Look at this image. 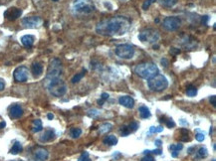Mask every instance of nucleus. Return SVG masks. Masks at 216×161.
I'll return each instance as SVG.
<instances>
[{
  "label": "nucleus",
  "mask_w": 216,
  "mask_h": 161,
  "mask_svg": "<svg viewBox=\"0 0 216 161\" xmlns=\"http://www.w3.org/2000/svg\"><path fill=\"white\" fill-rule=\"evenodd\" d=\"M135 48L130 44H122L116 47L115 53L117 57L124 59V60H130L135 56Z\"/></svg>",
  "instance_id": "6e6552de"
},
{
  "label": "nucleus",
  "mask_w": 216,
  "mask_h": 161,
  "mask_svg": "<svg viewBox=\"0 0 216 161\" xmlns=\"http://www.w3.org/2000/svg\"><path fill=\"white\" fill-rule=\"evenodd\" d=\"M210 103H211V104L214 107H216V96H212L211 98H210Z\"/></svg>",
  "instance_id": "37998d69"
},
{
  "label": "nucleus",
  "mask_w": 216,
  "mask_h": 161,
  "mask_svg": "<svg viewBox=\"0 0 216 161\" xmlns=\"http://www.w3.org/2000/svg\"><path fill=\"white\" fill-rule=\"evenodd\" d=\"M43 129V125H42V121L40 119H35L33 121V128L32 131L33 132H39Z\"/></svg>",
  "instance_id": "4be33fe9"
},
{
  "label": "nucleus",
  "mask_w": 216,
  "mask_h": 161,
  "mask_svg": "<svg viewBox=\"0 0 216 161\" xmlns=\"http://www.w3.org/2000/svg\"><path fill=\"white\" fill-rule=\"evenodd\" d=\"M53 1H58V0H53Z\"/></svg>",
  "instance_id": "603ef678"
},
{
  "label": "nucleus",
  "mask_w": 216,
  "mask_h": 161,
  "mask_svg": "<svg viewBox=\"0 0 216 161\" xmlns=\"http://www.w3.org/2000/svg\"><path fill=\"white\" fill-rule=\"evenodd\" d=\"M181 20L176 16H168L162 22V27L167 31H176L180 27Z\"/></svg>",
  "instance_id": "9d476101"
},
{
  "label": "nucleus",
  "mask_w": 216,
  "mask_h": 161,
  "mask_svg": "<svg viewBox=\"0 0 216 161\" xmlns=\"http://www.w3.org/2000/svg\"><path fill=\"white\" fill-rule=\"evenodd\" d=\"M104 5H105L106 7H108V6H109V7H110V10H112V9H113V6H112L111 4H110V3L105 2V3H104Z\"/></svg>",
  "instance_id": "09e8293b"
},
{
  "label": "nucleus",
  "mask_w": 216,
  "mask_h": 161,
  "mask_svg": "<svg viewBox=\"0 0 216 161\" xmlns=\"http://www.w3.org/2000/svg\"><path fill=\"white\" fill-rule=\"evenodd\" d=\"M35 41V37L33 35H24L21 37V43L26 48H31Z\"/></svg>",
  "instance_id": "f3484780"
},
{
  "label": "nucleus",
  "mask_w": 216,
  "mask_h": 161,
  "mask_svg": "<svg viewBox=\"0 0 216 161\" xmlns=\"http://www.w3.org/2000/svg\"><path fill=\"white\" fill-rule=\"evenodd\" d=\"M135 72L139 77L149 80V79L157 76L158 74V68L155 64L151 62H146L139 64L135 68Z\"/></svg>",
  "instance_id": "7ed1b4c3"
},
{
  "label": "nucleus",
  "mask_w": 216,
  "mask_h": 161,
  "mask_svg": "<svg viewBox=\"0 0 216 161\" xmlns=\"http://www.w3.org/2000/svg\"><path fill=\"white\" fill-rule=\"evenodd\" d=\"M46 81V86L49 93L56 98H61L67 92V86L61 78L50 79Z\"/></svg>",
  "instance_id": "f03ea898"
},
{
  "label": "nucleus",
  "mask_w": 216,
  "mask_h": 161,
  "mask_svg": "<svg viewBox=\"0 0 216 161\" xmlns=\"http://www.w3.org/2000/svg\"><path fill=\"white\" fill-rule=\"evenodd\" d=\"M22 15V10L16 8V7H11V8L7 9L4 12V17L9 21H14L17 18H19Z\"/></svg>",
  "instance_id": "4468645a"
},
{
  "label": "nucleus",
  "mask_w": 216,
  "mask_h": 161,
  "mask_svg": "<svg viewBox=\"0 0 216 161\" xmlns=\"http://www.w3.org/2000/svg\"><path fill=\"white\" fill-rule=\"evenodd\" d=\"M138 38L139 41H142V43H149L153 44L157 43L160 40V34L157 30L154 29H146L139 33Z\"/></svg>",
  "instance_id": "0eeeda50"
},
{
  "label": "nucleus",
  "mask_w": 216,
  "mask_h": 161,
  "mask_svg": "<svg viewBox=\"0 0 216 161\" xmlns=\"http://www.w3.org/2000/svg\"><path fill=\"white\" fill-rule=\"evenodd\" d=\"M86 72H87L86 70H83L81 73L76 74L75 76H74L73 78H72V80H71V81H72V83H73V84H77V83H79V82H80V81L82 80V79L84 78V76L86 75Z\"/></svg>",
  "instance_id": "b1692460"
},
{
  "label": "nucleus",
  "mask_w": 216,
  "mask_h": 161,
  "mask_svg": "<svg viewBox=\"0 0 216 161\" xmlns=\"http://www.w3.org/2000/svg\"><path fill=\"white\" fill-rule=\"evenodd\" d=\"M195 138H196V140H197V141L201 142V141H203L204 139H205V135H204L203 133H200V132H198V133L195 135Z\"/></svg>",
  "instance_id": "e433bc0d"
},
{
  "label": "nucleus",
  "mask_w": 216,
  "mask_h": 161,
  "mask_svg": "<svg viewBox=\"0 0 216 161\" xmlns=\"http://www.w3.org/2000/svg\"><path fill=\"white\" fill-rule=\"evenodd\" d=\"M56 137V133L54 131V129L52 128H48L44 131V133L40 136L39 140L40 142H49L54 140Z\"/></svg>",
  "instance_id": "dca6fc26"
},
{
  "label": "nucleus",
  "mask_w": 216,
  "mask_h": 161,
  "mask_svg": "<svg viewBox=\"0 0 216 161\" xmlns=\"http://www.w3.org/2000/svg\"><path fill=\"white\" fill-rule=\"evenodd\" d=\"M4 89H5V82H4L3 79L0 78V92L3 91Z\"/></svg>",
  "instance_id": "a19ab883"
},
{
  "label": "nucleus",
  "mask_w": 216,
  "mask_h": 161,
  "mask_svg": "<svg viewBox=\"0 0 216 161\" xmlns=\"http://www.w3.org/2000/svg\"><path fill=\"white\" fill-rule=\"evenodd\" d=\"M161 143H162V142H161V140H160V139H157V140L154 141V144L157 145V146H160Z\"/></svg>",
  "instance_id": "c03bdc74"
},
{
  "label": "nucleus",
  "mask_w": 216,
  "mask_h": 161,
  "mask_svg": "<svg viewBox=\"0 0 216 161\" xmlns=\"http://www.w3.org/2000/svg\"><path fill=\"white\" fill-rule=\"evenodd\" d=\"M49 157V152L44 147L37 146L32 149L30 152L29 160L30 161H46Z\"/></svg>",
  "instance_id": "1a4fd4ad"
},
{
  "label": "nucleus",
  "mask_w": 216,
  "mask_h": 161,
  "mask_svg": "<svg viewBox=\"0 0 216 161\" xmlns=\"http://www.w3.org/2000/svg\"><path fill=\"white\" fill-rule=\"evenodd\" d=\"M164 123H165V125L168 127V128H173V127L175 126V122L173 121V119H172V118H167V117H165Z\"/></svg>",
  "instance_id": "473e14b6"
},
{
  "label": "nucleus",
  "mask_w": 216,
  "mask_h": 161,
  "mask_svg": "<svg viewBox=\"0 0 216 161\" xmlns=\"http://www.w3.org/2000/svg\"><path fill=\"white\" fill-rule=\"evenodd\" d=\"M170 53L173 54V55H177V54L180 53V50L176 49V48H170Z\"/></svg>",
  "instance_id": "79ce46f5"
},
{
  "label": "nucleus",
  "mask_w": 216,
  "mask_h": 161,
  "mask_svg": "<svg viewBox=\"0 0 216 161\" xmlns=\"http://www.w3.org/2000/svg\"><path fill=\"white\" fill-rule=\"evenodd\" d=\"M9 117L12 119H18L23 115V108L21 107L20 104L14 103L9 107Z\"/></svg>",
  "instance_id": "ddd939ff"
},
{
  "label": "nucleus",
  "mask_w": 216,
  "mask_h": 161,
  "mask_svg": "<svg viewBox=\"0 0 216 161\" xmlns=\"http://www.w3.org/2000/svg\"><path fill=\"white\" fill-rule=\"evenodd\" d=\"M70 134L73 138H78L82 134V129L81 128H72L70 130Z\"/></svg>",
  "instance_id": "bb28decb"
},
{
  "label": "nucleus",
  "mask_w": 216,
  "mask_h": 161,
  "mask_svg": "<svg viewBox=\"0 0 216 161\" xmlns=\"http://www.w3.org/2000/svg\"><path fill=\"white\" fill-rule=\"evenodd\" d=\"M122 1H124V0H122Z\"/></svg>",
  "instance_id": "5fc2aeb1"
},
{
  "label": "nucleus",
  "mask_w": 216,
  "mask_h": 161,
  "mask_svg": "<svg viewBox=\"0 0 216 161\" xmlns=\"http://www.w3.org/2000/svg\"><path fill=\"white\" fill-rule=\"evenodd\" d=\"M131 20L124 16H116L101 21L96 26V32L102 36H122L128 31Z\"/></svg>",
  "instance_id": "f257e3e1"
},
{
  "label": "nucleus",
  "mask_w": 216,
  "mask_h": 161,
  "mask_svg": "<svg viewBox=\"0 0 216 161\" xmlns=\"http://www.w3.org/2000/svg\"><path fill=\"white\" fill-rule=\"evenodd\" d=\"M103 142L105 144L110 145V146H113V145H116L117 143V138L115 135H108V136H106Z\"/></svg>",
  "instance_id": "412c9836"
},
{
  "label": "nucleus",
  "mask_w": 216,
  "mask_h": 161,
  "mask_svg": "<svg viewBox=\"0 0 216 161\" xmlns=\"http://www.w3.org/2000/svg\"><path fill=\"white\" fill-rule=\"evenodd\" d=\"M139 115H141L142 118H149V117H150V115H151L150 110L146 106L139 107Z\"/></svg>",
  "instance_id": "6ab92c4d"
},
{
  "label": "nucleus",
  "mask_w": 216,
  "mask_h": 161,
  "mask_svg": "<svg viewBox=\"0 0 216 161\" xmlns=\"http://www.w3.org/2000/svg\"><path fill=\"white\" fill-rule=\"evenodd\" d=\"M17 161H23V160H17Z\"/></svg>",
  "instance_id": "864d4df0"
},
{
  "label": "nucleus",
  "mask_w": 216,
  "mask_h": 161,
  "mask_svg": "<svg viewBox=\"0 0 216 161\" xmlns=\"http://www.w3.org/2000/svg\"><path fill=\"white\" fill-rule=\"evenodd\" d=\"M161 65H162V67H164V68H167L168 67V64H169V62L167 61V60H166L165 58L164 59H161Z\"/></svg>",
  "instance_id": "ea45409f"
},
{
  "label": "nucleus",
  "mask_w": 216,
  "mask_h": 161,
  "mask_svg": "<svg viewBox=\"0 0 216 161\" xmlns=\"http://www.w3.org/2000/svg\"><path fill=\"white\" fill-rule=\"evenodd\" d=\"M95 10L92 0H75L73 3V11L76 14H89Z\"/></svg>",
  "instance_id": "39448f33"
},
{
  "label": "nucleus",
  "mask_w": 216,
  "mask_h": 161,
  "mask_svg": "<svg viewBox=\"0 0 216 161\" xmlns=\"http://www.w3.org/2000/svg\"><path fill=\"white\" fill-rule=\"evenodd\" d=\"M130 133H131V132L130 128H128V126L124 125L123 127H121V134H122L123 136H128Z\"/></svg>",
  "instance_id": "2f4dec72"
},
{
  "label": "nucleus",
  "mask_w": 216,
  "mask_h": 161,
  "mask_svg": "<svg viewBox=\"0 0 216 161\" xmlns=\"http://www.w3.org/2000/svg\"><path fill=\"white\" fill-rule=\"evenodd\" d=\"M147 86L153 92H162L168 87V81L162 75H157L147 80Z\"/></svg>",
  "instance_id": "20e7f679"
},
{
  "label": "nucleus",
  "mask_w": 216,
  "mask_h": 161,
  "mask_svg": "<svg viewBox=\"0 0 216 161\" xmlns=\"http://www.w3.org/2000/svg\"><path fill=\"white\" fill-rule=\"evenodd\" d=\"M119 103L127 108H132L135 107V100L130 96H120Z\"/></svg>",
  "instance_id": "2eb2a0df"
},
{
  "label": "nucleus",
  "mask_w": 216,
  "mask_h": 161,
  "mask_svg": "<svg viewBox=\"0 0 216 161\" xmlns=\"http://www.w3.org/2000/svg\"><path fill=\"white\" fill-rule=\"evenodd\" d=\"M78 161H92L90 159V156H89V152H83L82 154L80 155V157H79V159Z\"/></svg>",
  "instance_id": "7c9ffc66"
},
{
  "label": "nucleus",
  "mask_w": 216,
  "mask_h": 161,
  "mask_svg": "<svg viewBox=\"0 0 216 161\" xmlns=\"http://www.w3.org/2000/svg\"><path fill=\"white\" fill-rule=\"evenodd\" d=\"M186 95L188 96H190V98H193V96H195L196 95H197V89L192 85L188 86L186 89Z\"/></svg>",
  "instance_id": "a878e982"
},
{
  "label": "nucleus",
  "mask_w": 216,
  "mask_h": 161,
  "mask_svg": "<svg viewBox=\"0 0 216 161\" xmlns=\"http://www.w3.org/2000/svg\"><path fill=\"white\" fill-rule=\"evenodd\" d=\"M62 72H63V67H62L61 61L57 58L52 59L50 63H49L46 79H45V80H50V79H55V78H61Z\"/></svg>",
  "instance_id": "423d86ee"
},
{
  "label": "nucleus",
  "mask_w": 216,
  "mask_h": 161,
  "mask_svg": "<svg viewBox=\"0 0 216 161\" xmlns=\"http://www.w3.org/2000/svg\"><path fill=\"white\" fill-rule=\"evenodd\" d=\"M128 128H130L131 132H135V131H136V130H138V128H139V123H138V122H135V121L131 122V124L128 125Z\"/></svg>",
  "instance_id": "72a5a7b5"
},
{
  "label": "nucleus",
  "mask_w": 216,
  "mask_h": 161,
  "mask_svg": "<svg viewBox=\"0 0 216 161\" xmlns=\"http://www.w3.org/2000/svg\"><path fill=\"white\" fill-rule=\"evenodd\" d=\"M47 117H48V119L52 121V119L54 118V114H47Z\"/></svg>",
  "instance_id": "49530a36"
},
{
  "label": "nucleus",
  "mask_w": 216,
  "mask_h": 161,
  "mask_svg": "<svg viewBox=\"0 0 216 161\" xmlns=\"http://www.w3.org/2000/svg\"><path fill=\"white\" fill-rule=\"evenodd\" d=\"M31 71H32L33 76L35 77V78L40 77L41 75H42V73H43V66H42V64H41V63H34V64H32Z\"/></svg>",
  "instance_id": "a211bd4d"
},
{
  "label": "nucleus",
  "mask_w": 216,
  "mask_h": 161,
  "mask_svg": "<svg viewBox=\"0 0 216 161\" xmlns=\"http://www.w3.org/2000/svg\"><path fill=\"white\" fill-rule=\"evenodd\" d=\"M157 1L164 7H173L177 3V0H157Z\"/></svg>",
  "instance_id": "5701e85b"
},
{
  "label": "nucleus",
  "mask_w": 216,
  "mask_h": 161,
  "mask_svg": "<svg viewBox=\"0 0 216 161\" xmlns=\"http://www.w3.org/2000/svg\"><path fill=\"white\" fill-rule=\"evenodd\" d=\"M153 2H155V0H146V2L143 3V5H142V8L145 10H146L149 7V5L151 4V3H153Z\"/></svg>",
  "instance_id": "c9c22d12"
},
{
  "label": "nucleus",
  "mask_w": 216,
  "mask_h": 161,
  "mask_svg": "<svg viewBox=\"0 0 216 161\" xmlns=\"http://www.w3.org/2000/svg\"><path fill=\"white\" fill-rule=\"evenodd\" d=\"M112 127H113L112 123H109V122L104 123V124H102V125L100 126V133H101V134H105V133L109 132L110 130L112 129Z\"/></svg>",
  "instance_id": "393cba45"
},
{
  "label": "nucleus",
  "mask_w": 216,
  "mask_h": 161,
  "mask_svg": "<svg viewBox=\"0 0 216 161\" xmlns=\"http://www.w3.org/2000/svg\"><path fill=\"white\" fill-rule=\"evenodd\" d=\"M104 103H105V100H98V104H99V106H103V104H104Z\"/></svg>",
  "instance_id": "8fccbe9b"
},
{
  "label": "nucleus",
  "mask_w": 216,
  "mask_h": 161,
  "mask_svg": "<svg viewBox=\"0 0 216 161\" xmlns=\"http://www.w3.org/2000/svg\"><path fill=\"white\" fill-rule=\"evenodd\" d=\"M14 80L18 82V83H24L28 80L29 77V70L27 67L25 66H20L14 70L13 73Z\"/></svg>",
  "instance_id": "9b49d317"
},
{
  "label": "nucleus",
  "mask_w": 216,
  "mask_h": 161,
  "mask_svg": "<svg viewBox=\"0 0 216 161\" xmlns=\"http://www.w3.org/2000/svg\"><path fill=\"white\" fill-rule=\"evenodd\" d=\"M5 125H6L5 121H2V122H0V129H1V128H4Z\"/></svg>",
  "instance_id": "de8ad7c7"
},
{
  "label": "nucleus",
  "mask_w": 216,
  "mask_h": 161,
  "mask_svg": "<svg viewBox=\"0 0 216 161\" xmlns=\"http://www.w3.org/2000/svg\"><path fill=\"white\" fill-rule=\"evenodd\" d=\"M22 150H23L22 144L19 141H16V142H14L12 148L10 149V153H11V154H14L15 155V154H18V153L22 152Z\"/></svg>",
  "instance_id": "aec40b11"
},
{
  "label": "nucleus",
  "mask_w": 216,
  "mask_h": 161,
  "mask_svg": "<svg viewBox=\"0 0 216 161\" xmlns=\"http://www.w3.org/2000/svg\"><path fill=\"white\" fill-rule=\"evenodd\" d=\"M109 98H110V95H109V93H103L101 95V100H105V102H106V100H108Z\"/></svg>",
  "instance_id": "58836bf2"
},
{
  "label": "nucleus",
  "mask_w": 216,
  "mask_h": 161,
  "mask_svg": "<svg viewBox=\"0 0 216 161\" xmlns=\"http://www.w3.org/2000/svg\"><path fill=\"white\" fill-rule=\"evenodd\" d=\"M169 150H171V151H180L181 149L183 148V144H181V143H176V144H171V145H169Z\"/></svg>",
  "instance_id": "c85d7f7f"
},
{
  "label": "nucleus",
  "mask_w": 216,
  "mask_h": 161,
  "mask_svg": "<svg viewBox=\"0 0 216 161\" xmlns=\"http://www.w3.org/2000/svg\"><path fill=\"white\" fill-rule=\"evenodd\" d=\"M208 155V151L205 147H200L197 151V157L198 158H205Z\"/></svg>",
  "instance_id": "cd10ccee"
},
{
  "label": "nucleus",
  "mask_w": 216,
  "mask_h": 161,
  "mask_svg": "<svg viewBox=\"0 0 216 161\" xmlns=\"http://www.w3.org/2000/svg\"><path fill=\"white\" fill-rule=\"evenodd\" d=\"M193 149H194V147H190V148H188V153H191V151L193 150Z\"/></svg>",
  "instance_id": "3c124183"
},
{
  "label": "nucleus",
  "mask_w": 216,
  "mask_h": 161,
  "mask_svg": "<svg viewBox=\"0 0 216 161\" xmlns=\"http://www.w3.org/2000/svg\"><path fill=\"white\" fill-rule=\"evenodd\" d=\"M141 161H155V160L153 158V156H151V155L149 154V155H146Z\"/></svg>",
  "instance_id": "4c0bfd02"
},
{
  "label": "nucleus",
  "mask_w": 216,
  "mask_h": 161,
  "mask_svg": "<svg viewBox=\"0 0 216 161\" xmlns=\"http://www.w3.org/2000/svg\"><path fill=\"white\" fill-rule=\"evenodd\" d=\"M171 156L173 158H176L177 156H178V151H172L171 152Z\"/></svg>",
  "instance_id": "a18cd8bd"
},
{
  "label": "nucleus",
  "mask_w": 216,
  "mask_h": 161,
  "mask_svg": "<svg viewBox=\"0 0 216 161\" xmlns=\"http://www.w3.org/2000/svg\"><path fill=\"white\" fill-rule=\"evenodd\" d=\"M100 114V111L98 110H90L89 111H88V115L90 117H97L98 115Z\"/></svg>",
  "instance_id": "f704fd0d"
},
{
  "label": "nucleus",
  "mask_w": 216,
  "mask_h": 161,
  "mask_svg": "<svg viewBox=\"0 0 216 161\" xmlns=\"http://www.w3.org/2000/svg\"><path fill=\"white\" fill-rule=\"evenodd\" d=\"M21 23L25 28H37L42 24V20L38 16H30L23 18Z\"/></svg>",
  "instance_id": "f8f14e48"
},
{
  "label": "nucleus",
  "mask_w": 216,
  "mask_h": 161,
  "mask_svg": "<svg viewBox=\"0 0 216 161\" xmlns=\"http://www.w3.org/2000/svg\"><path fill=\"white\" fill-rule=\"evenodd\" d=\"M162 130H164V127H162L161 125L149 127V132L150 133H158V132H161Z\"/></svg>",
  "instance_id": "c756f323"
}]
</instances>
